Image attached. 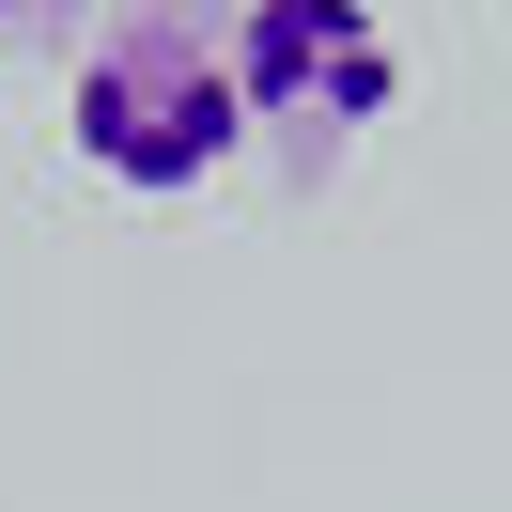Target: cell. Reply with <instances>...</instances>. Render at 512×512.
<instances>
[{
    "label": "cell",
    "mask_w": 512,
    "mask_h": 512,
    "mask_svg": "<svg viewBox=\"0 0 512 512\" xmlns=\"http://www.w3.org/2000/svg\"><path fill=\"white\" fill-rule=\"evenodd\" d=\"M233 140H249L233 32L140 0V16H109V32L78 47V156H94L109 187L171 202V187H202V171H233Z\"/></svg>",
    "instance_id": "cell-1"
},
{
    "label": "cell",
    "mask_w": 512,
    "mask_h": 512,
    "mask_svg": "<svg viewBox=\"0 0 512 512\" xmlns=\"http://www.w3.org/2000/svg\"><path fill=\"white\" fill-rule=\"evenodd\" d=\"M233 78H249V125H311V140H342V125H373L388 109V32H373V0H249L233 16Z\"/></svg>",
    "instance_id": "cell-2"
}]
</instances>
